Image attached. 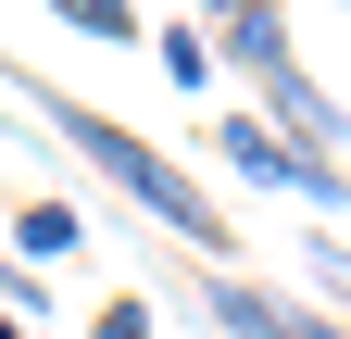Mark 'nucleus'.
Returning <instances> with one entry per match:
<instances>
[{
    "mask_svg": "<svg viewBox=\"0 0 351 339\" xmlns=\"http://www.w3.org/2000/svg\"><path fill=\"white\" fill-rule=\"evenodd\" d=\"M0 89H25V113L51 126V139H63L75 163H88V176H113V189L138 201L151 226H176L189 251H213V264H226V214H213V201L189 189V163H163V151L138 139V126H113V113H88L75 89H38V75H0Z\"/></svg>",
    "mask_w": 351,
    "mask_h": 339,
    "instance_id": "nucleus-1",
    "label": "nucleus"
},
{
    "mask_svg": "<svg viewBox=\"0 0 351 339\" xmlns=\"http://www.w3.org/2000/svg\"><path fill=\"white\" fill-rule=\"evenodd\" d=\"M213 151H226V176H251V189H289V201H314V214H351V163L314 151V139H276L263 113H226Z\"/></svg>",
    "mask_w": 351,
    "mask_h": 339,
    "instance_id": "nucleus-2",
    "label": "nucleus"
},
{
    "mask_svg": "<svg viewBox=\"0 0 351 339\" xmlns=\"http://www.w3.org/2000/svg\"><path fill=\"white\" fill-rule=\"evenodd\" d=\"M201 314L226 327V339H351L339 314L301 302V289H263V277H239V264H213V277H201Z\"/></svg>",
    "mask_w": 351,
    "mask_h": 339,
    "instance_id": "nucleus-3",
    "label": "nucleus"
},
{
    "mask_svg": "<svg viewBox=\"0 0 351 339\" xmlns=\"http://www.w3.org/2000/svg\"><path fill=\"white\" fill-rule=\"evenodd\" d=\"M201 38H213V63H226V75H251V89H276V75L301 63V51H289V13H276V0H251V13L201 25Z\"/></svg>",
    "mask_w": 351,
    "mask_h": 339,
    "instance_id": "nucleus-4",
    "label": "nucleus"
},
{
    "mask_svg": "<svg viewBox=\"0 0 351 339\" xmlns=\"http://www.w3.org/2000/svg\"><path fill=\"white\" fill-rule=\"evenodd\" d=\"M75 251H88L75 201H25V214H13V264H75Z\"/></svg>",
    "mask_w": 351,
    "mask_h": 339,
    "instance_id": "nucleus-5",
    "label": "nucleus"
},
{
    "mask_svg": "<svg viewBox=\"0 0 351 339\" xmlns=\"http://www.w3.org/2000/svg\"><path fill=\"white\" fill-rule=\"evenodd\" d=\"M301 277H314V314H339V327H351V239H326V226H314V239H301Z\"/></svg>",
    "mask_w": 351,
    "mask_h": 339,
    "instance_id": "nucleus-6",
    "label": "nucleus"
},
{
    "mask_svg": "<svg viewBox=\"0 0 351 339\" xmlns=\"http://www.w3.org/2000/svg\"><path fill=\"white\" fill-rule=\"evenodd\" d=\"M151 51H163V75H176V89H213V75H226V63H213V38H201L189 13H176V25H151Z\"/></svg>",
    "mask_w": 351,
    "mask_h": 339,
    "instance_id": "nucleus-7",
    "label": "nucleus"
},
{
    "mask_svg": "<svg viewBox=\"0 0 351 339\" xmlns=\"http://www.w3.org/2000/svg\"><path fill=\"white\" fill-rule=\"evenodd\" d=\"M63 25H88V38H138V0H51Z\"/></svg>",
    "mask_w": 351,
    "mask_h": 339,
    "instance_id": "nucleus-8",
    "label": "nucleus"
},
{
    "mask_svg": "<svg viewBox=\"0 0 351 339\" xmlns=\"http://www.w3.org/2000/svg\"><path fill=\"white\" fill-rule=\"evenodd\" d=\"M38 302H51V289H38V264H13V251H0V314H13V327H25Z\"/></svg>",
    "mask_w": 351,
    "mask_h": 339,
    "instance_id": "nucleus-9",
    "label": "nucleus"
},
{
    "mask_svg": "<svg viewBox=\"0 0 351 339\" xmlns=\"http://www.w3.org/2000/svg\"><path fill=\"white\" fill-rule=\"evenodd\" d=\"M88 339H151V302H101V314H88Z\"/></svg>",
    "mask_w": 351,
    "mask_h": 339,
    "instance_id": "nucleus-10",
    "label": "nucleus"
}]
</instances>
